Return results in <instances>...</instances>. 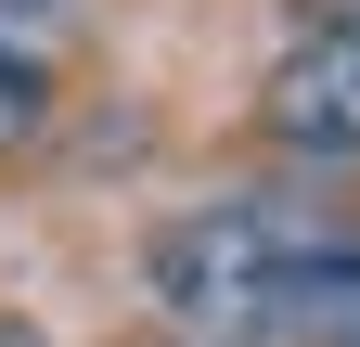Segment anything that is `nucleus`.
<instances>
[{
    "label": "nucleus",
    "mask_w": 360,
    "mask_h": 347,
    "mask_svg": "<svg viewBox=\"0 0 360 347\" xmlns=\"http://www.w3.org/2000/svg\"><path fill=\"white\" fill-rule=\"evenodd\" d=\"M257 129L283 155H309V167H347L360 155V26L335 13V26H309L283 65L257 77Z\"/></svg>",
    "instance_id": "obj_2"
},
{
    "label": "nucleus",
    "mask_w": 360,
    "mask_h": 347,
    "mask_svg": "<svg viewBox=\"0 0 360 347\" xmlns=\"http://www.w3.org/2000/svg\"><path fill=\"white\" fill-rule=\"evenodd\" d=\"M0 347H52V334H39V322H0Z\"/></svg>",
    "instance_id": "obj_5"
},
{
    "label": "nucleus",
    "mask_w": 360,
    "mask_h": 347,
    "mask_svg": "<svg viewBox=\"0 0 360 347\" xmlns=\"http://www.w3.org/2000/svg\"><path fill=\"white\" fill-rule=\"evenodd\" d=\"M39 129H52V77H39L13 39H0V155H26Z\"/></svg>",
    "instance_id": "obj_3"
},
{
    "label": "nucleus",
    "mask_w": 360,
    "mask_h": 347,
    "mask_svg": "<svg viewBox=\"0 0 360 347\" xmlns=\"http://www.w3.org/2000/svg\"><path fill=\"white\" fill-rule=\"evenodd\" d=\"M347 26H360V0H347Z\"/></svg>",
    "instance_id": "obj_6"
},
{
    "label": "nucleus",
    "mask_w": 360,
    "mask_h": 347,
    "mask_svg": "<svg viewBox=\"0 0 360 347\" xmlns=\"http://www.w3.org/2000/svg\"><path fill=\"white\" fill-rule=\"evenodd\" d=\"M65 13V0H0V39H13V26H52Z\"/></svg>",
    "instance_id": "obj_4"
},
{
    "label": "nucleus",
    "mask_w": 360,
    "mask_h": 347,
    "mask_svg": "<svg viewBox=\"0 0 360 347\" xmlns=\"http://www.w3.org/2000/svg\"><path fill=\"white\" fill-rule=\"evenodd\" d=\"M142 270L193 347H360V219L309 193H219L155 232Z\"/></svg>",
    "instance_id": "obj_1"
}]
</instances>
